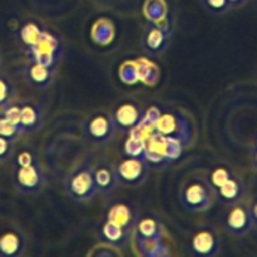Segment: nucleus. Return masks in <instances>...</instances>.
Wrapping results in <instances>:
<instances>
[{"label":"nucleus","mask_w":257,"mask_h":257,"mask_svg":"<svg viewBox=\"0 0 257 257\" xmlns=\"http://www.w3.org/2000/svg\"><path fill=\"white\" fill-rule=\"evenodd\" d=\"M64 191L75 202H88L97 195L98 187L93 176V163L85 160L70 171L64 178Z\"/></svg>","instance_id":"nucleus-1"},{"label":"nucleus","mask_w":257,"mask_h":257,"mask_svg":"<svg viewBox=\"0 0 257 257\" xmlns=\"http://www.w3.org/2000/svg\"><path fill=\"white\" fill-rule=\"evenodd\" d=\"M0 69H2V55H0Z\"/></svg>","instance_id":"nucleus-27"},{"label":"nucleus","mask_w":257,"mask_h":257,"mask_svg":"<svg viewBox=\"0 0 257 257\" xmlns=\"http://www.w3.org/2000/svg\"><path fill=\"white\" fill-rule=\"evenodd\" d=\"M14 98V85L12 84L9 78L0 75V110L13 104Z\"/></svg>","instance_id":"nucleus-17"},{"label":"nucleus","mask_w":257,"mask_h":257,"mask_svg":"<svg viewBox=\"0 0 257 257\" xmlns=\"http://www.w3.org/2000/svg\"><path fill=\"white\" fill-rule=\"evenodd\" d=\"M202 4L212 14H220L230 8L228 0H202Z\"/></svg>","instance_id":"nucleus-22"},{"label":"nucleus","mask_w":257,"mask_h":257,"mask_svg":"<svg viewBox=\"0 0 257 257\" xmlns=\"http://www.w3.org/2000/svg\"><path fill=\"white\" fill-rule=\"evenodd\" d=\"M39 162V158L38 156L35 155V152L30 148H24V150L20 151L14 158V162L13 165L17 166H32V165H37Z\"/></svg>","instance_id":"nucleus-20"},{"label":"nucleus","mask_w":257,"mask_h":257,"mask_svg":"<svg viewBox=\"0 0 257 257\" xmlns=\"http://www.w3.org/2000/svg\"><path fill=\"white\" fill-rule=\"evenodd\" d=\"M253 216L257 218V205L255 206V208H253Z\"/></svg>","instance_id":"nucleus-26"},{"label":"nucleus","mask_w":257,"mask_h":257,"mask_svg":"<svg viewBox=\"0 0 257 257\" xmlns=\"http://www.w3.org/2000/svg\"><path fill=\"white\" fill-rule=\"evenodd\" d=\"M145 118V113L138 105L123 104L115 112L114 122L123 130H133Z\"/></svg>","instance_id":"nucleus-10"},{"label":"nucleus","mask_w":257,"mask_h":257,"mask_svg":"<svg viewBox=\"0 0 257 257\" xmlns=\"http://www.w3.org/2000/svg\"><path fill=\"white\" fill-rule=\"evenodd\" d=\"M137 240H152L162 237L163 227L160 221L152 217H145L137 221L135 226Z\"/></svg>","instance_id":"nucleus-14"},{"label":"nucleus","mask_w":257,"mask_h":257,"mask_svg":"<svg viewBox=\"0 0 257 257\" xmlns=\"http://www.w3.org/2000/svg\"><path fill=\"white\" fill-rule=\"evenodd\" d=\"M99 235L100 240L104 241L108 246L118 248L124 246L130 241L131 231L124 230V228L107 221L102 227V230H100Z\"/></svg>","instance_id":"nucleus-12"},{"label":"nucleus","mask_w":257,"mask_h":257,"mask_svg":"<svg viewBox=\"0 0 257 257\" xmlns=\"http://www.w3.org/2000/svg\"><path fill=\"white\" fill-rule=\"evenodd\" d=\"M230 178V173H228V171L226 170V168H216L215 171H213L212 173H211L210 176V181H208V183H210V186L212 187V190H217L220 186H222L223 183L226 182V181Z\"/></svg>","instance_id":"nucleus-21"},{"label":"nucleus","mask_w":257,"mask_h":257,"mask_svg":"<svg viewBox=\"0 0 257 257\" xmlns=\"http://www.w3.org/2000/svg\"><path fill=\"white\" fill-rule=\"evenodd\" d=\"M248 223V217L247 213L245 212V210L241 207H235L227 216V220H226V226H227V230L231 233H235V235H240V233L245 232L246 228H247Z\"/></svg>","instance_id":"nucleus-15"},{"label":"nucleus","mask_w":257,"mask_h":257,"mask_svg":"<svg viewBox=\"0 0 257 257\" xmlns=\"http://www.w3.org/2000/svg\"><path fill=\"white\" fill-rule=\"evenodd\" d=\"M25 245V237L20 231L7 230L0 232V257L22 256Z\"/></svg>","instance_id":"nucleus-8"},{"label":"nucleus","mask_w":257,"mask_h":257,"mask_svg":"<svg viewBox=\"0 0 257 257\" xmlns=\"http://www.w3.org/2000/svg\"><path fill=\"white\" fill-rule=\"evenodd\" d=\"M2 112H3L2 115H4L9 122H12L13 124L19 127L20 107H18V105H14V104H10L9 107H7L4 110H2Z\"/></svg>","instance_id":"nucleus-24"},{"label":"nucleus","mask_w":257,"mask_h":257,"mask_svg":"<svg viewBox=\"0 0 257 257\" xmlns=\"http://www.w3.org/2000/svg\"><path fill=\"white\" fill-rule=\"evenodd\" d=\"M242 2V0H228V3H230V5H233V4H237V3Z\"/></svg>","instance_id":"nucleus-25"},{"label":"nucleus","mask_w":257,"mask_h":257,"mask_svg":"<svg viewBox=\"0 0 257 257\" xmlns=\"http://www.w3.org/2000/svg\"><path fill=\"white\" fill-rule=\"evenodd\" d=\"M0 173H2V167H0Z\"/></svg>","instance_id":"nucleus-28"},{"label":"nucleus","mask_w":257,"mask_h":257,"mask_svg":"<svg viewBox=\"0 0 257 257\" xmlns=\"http://www.w3.org/2000/svg\"><path fill=\"white\" fill-rule=\"evenodd\" d=\"M43 123L42 112L37 105L25 104L20 107L19 128L23 133H33L40 128Z\"/></svg>","instance_id":"nucleus-13"},{"label":"nucleus","mask_w":257,"mask_h":257,"mask_svg":"<svg viewBox=\"0 0 257 257\" xmlns=\"http://www.w3.org/2000/svg\"><path fill=\"white\" fill-rule=\"evenodd\" d=\"M238 193H240L238 182L231 177L222 186H220L217 188L218 198L221 201H225V202H232V201H235L237 198Z\"/></svg>","instance_id":"nucleus-16"},{"label":"nucleus","mask_w":257,"mask_h":257,"mask_svg":"<svg viewBox=\"0 0 257 257\" xmlns=\"http://www.w3.org/2000/svg\"><path fill=\"white\" fill-rule=\"evenodd\" d=\"M40 34H42V32H39L37 25L32 24V23L25 24L24 27H23L22 32H20V37H22V39L24 40L25 44L30 48L38 42V39L40 38Z\"/></svg>","instance_id":"nucleus-19"},{"label":"nucleus","mask_w":257,"mask_h":257,"mask_svg":"<svg viewBox=\"0 0 257 257\" xmlns=\"http://www.w3.org/2000/svg\"><path fill=\"white\" fill-rule=\"evenodd\" d=\"M14 143L13 141L0 136V163L7 162L14 153Z\"/></svg>","instance_id":"nucleus-23"},{"label":"nucleus","mask_w":257,"mask_h":257,"mask_svg":"<svg viewBox=\"0 0 257 257\" xmlns=\"http://www.w3.org/2000/svg\"><path fill=\"white\" fill-rule=\"evenodd\" d=\"M24 77L25 79H27L28 84L32 85L33 88L47 89L50 85V83L53 82V78H54V69L42 64V63L35 62L33 65L25 68Z\"/></svg>","instance_id":"nucleus-9"},{"label":"nucleus","mask_w":257,"mask_h":257,"mask_svg":"<svg viewBox=\"0 0 257 257\" xmlns=\"http://www.w3.org/2000/svg\"><path fill=\"white\" fill-rule=\"evenodd\" d=\"M12 181L18 192L28 196H37L44 188L47 178L40 163L32 166L13 165Z\"/></svg>","instance_id":"nucleus-3"},{"label":"nucleus","mask_w":257,"mask_h":257,"mask_svg":"<svg viewBox=\"0 0 257 257\" xmlns=\"http://www.w3.org/2000/svg\"><path fill=\"white\" fill-rule=\"evenodd\" d=\"M190 248L195 256L212 257L220 252V242L212 231L201 230L191 240Z\"/></svg>","instance_id":"nucleus-6"},{"label":"nucleus","mask_w":257,"mask_h":257,"mask_svg":"<svg viewBox=\"0 0 257 257\" xmlns=\"http://www.w3.org/2000/svg\"><path fill=\"white\" fill-rule=\"evenodd\" d=\"M138 220H140V217L127 205H122V203L112 206V208L108 212V221L109 222L114 223V225L119 226L124 230L131 231V232L135 228Z\"/></svg>","instance_id":"nucleus-11"},{"label":"nucleus","mask_w":257,"mask_h":257,"mask_svg":"<svg viewBox=\"0 0 257 257\" xmlns=\"http://www.w3.org/2000/svg\"><path fill=\"white\" fill-rule=\"evenodd\" d=\"M93 176H94V181L97 183L98 192L103 193V195H109L120 185L117 170L109 163L93 165Z\"/></svg>","instance_id":"nucleus-7"},{"label":"nucleus","mask_w":257,"mask_h":257,"mask_svg":"<svg viewBox=\"0 0 257 257\" xmlns=\"http://www.w3.org/2000/svg\"><path fill=\"white\" fill-rule=\"evenodd\" d=\"M212 187L203 178H192L187 181L180 191V202L186 211L202 212L212 205Z\"/></svg>","instance_id":"nucleus-2"},{"label":"nucleus","mask_w":257,"mask_h":257,"mask_svg":"<svg viewBox=\"0 0 257 257\" xmlns=\"http://www.w3.org/2000/svg\"><path fill=\"white\" fill-rule=\"evenodd\" d=\"M22 135L23 132L20 131V128L18 127V125L9 122L4 115H0V136H2V137L15 142Z\"/></svg>","instance_id":"nucleus-18"},{"label":"nucleus","mask_w":257,"mask_h":257,"mask_svg":"<svg viewBox=\"0 0 257 257\" xmlns=\"http://www.w3.org/2000/svg\"><path fill=\"white\" fill-rule=\"evenodd\" d=\"M115 170H117L120 185L138 187L147 180L148 173H150V162L146 160V157L130 156L127 160L120 162L119 166L115 167Z\"/></svg>","instance_id":"nucleus-4"},{"label":"nucleus","mask_w":257,"mask_h":257,"mask_svg":"<svg viewBox=\"0 0 257 257\" xmlns=\"http://www.w3.org/2000/svg\"><path fill=\"white\" fill-rule=\"evenodd\" d=\"M117 128L115 122L110 118L105 115H95L87 120L84 124V132L85 136L94 142L104 143L112 140Z\"/></svg>","instance_id":"nucleus-5"}]
</instances>
